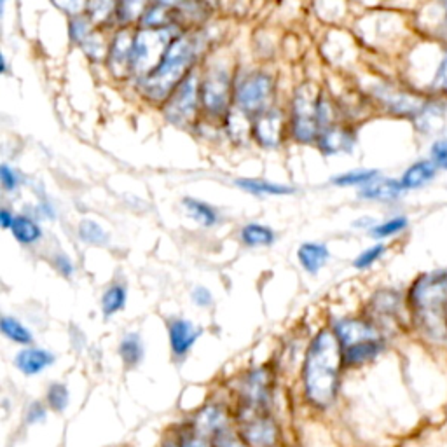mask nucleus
I'll use <instances>...</instances> for the list:
<instances>
[{"mask_svg":"<svg viewBox=\"0 0 447 447\" xmlns=\"http://www.w3.org/2000/svg\"><path fill=\"white\" fill-rule=\"evenodd\" d=\"M342 348L335 334L322 330L311 341L304 360L303 381L307 400L318 407L330 406L337 391Z\"/></svg>","mask_w":447,"mask_h":447,"instance_id":"f257e3e1","label":"nucleus"},{"mask_svg":"<svg viewBox=\"0 0 447 447\" xmlns=\"http://www.w3.org/2000/svg\"><path fill=\"white\" fill-rule=\"evenodd\" d=\"M198 44L191 37H175L161 58L159 65L145 77L144 90L150 98H164L177 90L180 83L189 75L192 61L198 51Z\"/></svg>","mask_w":447,"mask_h":447,"instance_id":"f03ea898","label":"nucleus"},{"mask_svg":"<svg viewBox=\"0 0 447 447\" xmlns=\"http://www.w3.org/2000/svg\"><path fill=\"white\" fill-rule=\"evenodd\" d=\"M323 122L325 105H322V96H313L310 91H298L292 107V135L303 144H310L322 135Z\"/></svg>","mask_w":447,"mask_h":447,"instance_id":"7ed1b4c3","label":"nucleus"},{"mask_svg":"<svg viewBox=\"0 0 447 447\" xmlns=\"http://www.w3.org/2000/svg\"><path fill=\"white\" fill-rule=\"evenodd\" d=\"M175 37L169 36L168 28L144 30L133 38L131 53V68L137 74H150L159 65L161 58L167 53L168 46ZM145 75V77H147Z\"/></svg>","mask_w":447,"mask_h":447,"instance_id":"20e7f679","label":"nucleus"},{"mask_svg":"<svg viewBox=\"0 0 447 447\" xmlns=\"http://www.w3.org/2000/svg\"><path fill=\"white\" fill-rule=\"evenodd\" d=\"M273 96V79L265 74L248 75L236 88L238 109L248 115H259L265 112Z\"/></svg>","mask_w":447,"mask_h":447,"instance_id":"39448f33","label":"nucleus"},{"mask_svg":"<svg viewBox=\"0 0 447 447\" xmlns=\"http://www.w3.org/2000/svg\"><path fill=\"white\" fill-rule=\"evenodd\" d=\"M240 437L246 446L273 447L278 438V428L264 412L240 411Z\"/></svg>","mask_w":447,"mask_h":447,"instance_id":"423d86ee","label":"nucleus"},{"mask_svg":"<svg viewBox=\"0 0 447 447\" xmlns=\"http://www.w3.org/2000/svg\"><path fill=\"white\" fill-rule=\"evenodd\" d=\"M198 80L192 74H189L182 83L177 86V90L173 91L172 96L168 100L167 107V115L169 121L175 122H184L194 115L196 105H198Z\"/></svg>","mask_w":447,"mask_h":447,"instance_id":"0eeeda50","label":"nucleus"},{"mask_svg":"<svg viewBox=\"0 0 447 447\" xmlns=\"http://www.w3.org/2000/svg\"><path fill=\"white\" fill-rule=\"evenodd\" d=\"M271 395V377L265 369H257L245 377L241 386V411L265 412Z\"/></svg>","mask_w":447,"mask_h":447,"instance_id":"6e6552de","label":"nucleus"},{"mask_svg":"<svg viewBox=\"0 0 447 447\" xmlns=\"http://www.w3.org/2000/svg\"><path fill=\"white\" fill-rule=\"evenodd\" d=\"M229 77L221 68L206 75L205 83L199 88L203 107L211 114H222L229 98Z\"/></svg>","mask_w":447,"mask_h":447,"instance_id":"1a4fd4ad","label":"nucleus"},{"mask_svg":"<svg viewBox=\"0 0 447 447\" xmlns=\"http://www.w3.org/2000/svg\"><path fill=\"white\" fill-rule=\"evenodd\" d=\"M411 294L419 310H433L447 300V276H426L416 283Z\"/></svg>","mask_w":447,"mask_h":447,"instance_id":"9d476101","label":"nucleus"},{"mask_svg":"<svg viewBox=\"0 0 447 447\" xmlns=\"http://www.w3.org/2000/svg\"><path fill=\"white\" fill-rule=\"evenodd\" d=\"M252 135L264 149L278 147L281 142V115L276 110H265L256 115Z\"/></svg>","mask_w":447,"mask_h":447,"instance_id":"9b49d317","label":"nucleus"},{"mask_svg":"<svg viewBox=\"0 0 447 447\" xmlns=\"http://www.w3.org/2000/svg\"><path fill=\"white\" fill-rule=\"evenodd\" d=\"M168 332H169V345H172L173 353L177 357H184L189 349L192 348L198 337L201 335V330L196 329L189 320L177 318L172 320L168 323Z\"/></svg>","mask_w":447,"mask_h":447,"instance_id":"f8f14e48","label":"nucleus"},{"mask_svg":"<svg viewBox=\"0 0 447 447\" xmlns=\"http://www.w3.org/2000/svg\"><path fill=\"white\" fill-rule=\"evenodd\" d=\"M334 334L342 349L358 345V342L377 339L372 327L364 322H358V320H341V322L335 323Z\"/></svg>","mask_w":447,"mask_h":447,"instance_id":"ddd939ff","label":"nucleus"},{"mask_svg":"<svg viewBox=\"0 0 447 447\" xmlns=\"http://www.w3.org/2000/svg\"><path fill=\"white\" fill-rule=\"evenodd\" d=\"M55 364V354L42 348H25L14 357V365L25 376H36Z\"/></svg>","mask_w":447,"mask_h":447,"instance_id":"4468645a","label":"nucleus"},{"mask_svg":"<svg viewBox=\"0 0 447 447\" xmlns=\"http://www.w3.org/2000/svg\"><path fill=\"white\" fill-rule=\"evenodd\" d=\"M131 53H133V38L126 32H119L112 41L109 53L110 70L117 77L131 68Z\"/></svg>","mask_w":447,"mask_h":447,"instance_id":"2eb2a0df","label":"nucleus"},{"mask_svg":"<svg viewBox=\"0 0 447 447\" xmlns=\"http://www.w3.org/2000/svg\"><path fill=\"white\" fill-rule=\"evenodd\" d=\"M402 191H406L402 186V182L393 179H374L372 182L365 184L360 189V198L365 199H374V201H393V199L399 198L402 194Z\"/></svg>","mask_w":447,"mask_h":447,"instance_id":"dca6fc26","label":"nucleus"},{"mask_svg":"<svg viewBox=\"0 0 447 447\" xmlns=\"http://www.w3.org/2000/svg\"><path fill=\"white\" fill-rule=\"evenodd\" d=\"M298 259L304 271L310 273V275H317L329 261V248L323 243H303L298 250Z\"/></svg>","mask_w":447,"mask_h":447,"instance_id":"f3484780","label":"nucleus"},{"mask_svg":"<svg viewBox=\"0 0 447 447\" xmlns=\"http://www.w3.org/2000/svg\"><path fill=\"white\" fill-rule=\"evenodd\" d=\"M11 234L21 245H33L42 238L41 226L28 215H14Z\"/></svg>","mask_w":447,"mask_h":447,"instance_id":"a211bd4d","label":"nucleus"},{"mask_svg":"<svg viewBox=\"0 0 447 447\" xmlns=\"http://www.w3.org/2000/svg\"><path fill=\"white\" fill-rule=\"evenodd\" d=\"M383 345L377 339H371V341L358 342V345L349 346V348L342 349V362L346 365H362L365 362L372 360L377 353L381 352Z\"/></svg>","mask_w":447,"mask_h":447,"instance_id":"6ab92c4d","label":"nucleus"},{"mask_svg":"<svg viewBox=\"0 0 447 447\" xmlns=\"http://www.w3.org/2000/svg\"><path fill=\"white\" fill-rule=\"evenodd\" d=\"M435 172H437V167L433 164V161H418L411 168H407L400 182H402L404 189H418L430 182L435 177Z\"/></svg>","mask_w":447,"mask_h":447,"instance_id":"aec40b11","label":"nucleus"},{"mask_svg":"<svg viewBox=\"0 0 447 447\" xmlns=\"http://www.w3.org/2000/svg\"><path fill=\"white\" fill-rule=\"evenodd\" d=\"M320 149L325 150L327 154H337L342 150L352 149V138H349L348 131L341 128H330L323 130L322 135L318 137Z\"/></svg>","mask_w":447,"mask_h":447,"instance_id":"412c9836","label":"nucleus"},{"mask_svg":"<svg viewBox=\"0 0 447 447\" xmlns=\"http://www.w3.org/2000/svg\"><path fill=\"white\" fill-rule=\"evenodd\" d=\"M238 187H241L243 191L252 192V194H268V196H287L295 192L294 187L288 186H280V184L273 182H264V180L257 179H238L236 182Z\"/></svg>","mask_w":447,"mask_h":447,"instance_id":"4be33fe9","label":"nucleus"},{"mask_svg":"<svg viewBox=\"0 0 447 447\" xmlns=\"http://www.w3.org/2000/svg\"><path fill=\"white\" fill-rule=\"evenodd\" d=\"M246 246H269L275 243V231L262 224H246L240 233Z\"/></svg>","mask_w":447,"mask_h":447,"instance_id":"5701e85b","label":"nucleus"},{"mask_svg":"<svg viewBox=\"0 0 447 447\" xmlns=\"http://www.w3.org/2000/svg\"><path fill=\"white\" fill-rule=\"evenodd\" d=\"M119 354L126 367H137L144 358V345H142L140 335L135 332L126 334L119 345Z\"/></svg>","mask_w":447,"mask_h":447,"instance_id":"b1692460","label":"nucleus"},{"mask_svg":"<svg viewBox=\"0 0 447 447\" xmlns=\"http://www.w3.org/2000/svg\"><path fill=\"white\" fill-rule=\"evenodd\" d=\"M224 425H226V416H224L221 407L217 406L205 407L196 419V428L201 433L215 435L219 430L224 428Z\"/></svg>","mask_w":447,"mask_h":447,"instance_id":"393cba45","label":"nucleus"},{"mask_svg":"<svg viewBox=\"0 0 447 447\" xmlns=\"http://www.w3.org/2000/svg\"><path fill=\"white\" fill-rule=\"evenodd\" d=\"M184 206H186L189 217L194 219V221L198 224H201V226L211 227V226H215L219 221L217 211H215L210 205H206V203L199 201V199L184 198Z\"/></svg>","mask_w":447,"mask_h":447,"instance_id":"a878e982","label":"nucleus"},{"mask_svg":"<svg viewBox=\"0 0 447 447\" xmlns=\"http://www.w3.org/2000/svg\"><path fill=\"white\" fill-rule=\"evenodd\" d=\"M126 298H128V295H126L125 285L121 283L110 285L102 298V311L103 315H105V318L122 311V307H125L126 304Z\"/></svg>","mask_w":447,"mask_h":447,"instance_id":"bb28decb","label":"nucleus"},{"mask_svg":"<svg viewBox=\"0 0 447 447\" xmlns=\"http://www.w3.org/2000/svg\"><path fill=\"white\" fill-rule=\"evenodd\" d=\"M379 173L376 169H353V172H346L341 173V175L332 177L330 182L337 187H353V186H360L364 187L365 184L372 182L374 179H377Z\"/></svg>","mask_w":447,"mask_h":447,"instance_id":"cd10ccee","label":"nucleus"},{"mask_svg":"<svg viewBox=\"0 0 447 447\" xmlns=\"http://www.w3.org/2000/svg\"><path fill=\"white\" fill-rule=\"evenodd\" d=\"M0 329H2V334L6 335L7 339L19 342V345H30V342L33 341L32 332H30V330L16 318L4 317L0 320Z\"/></svg>","mask_w":447,"mask_h":447,"instance_id":"c85d7f7f","label":"nucleus"},{"mask_svg":"<svg viewBox=\"0 0 447 447\" xmlns=\"http://www.w3.org/2000/svg\"><path fill=\"white\" fill-rule=\"evenodd\" d=\"M88 18L95 25L109 21L114 13H117V2L115 0H88L86 4Z\"/></svg>","mask_w":447,"mask_h":447,"instance_id":"c756f323","label":"nucleus"},{"mask_svg":"<svg viewBox=\"0 0 447 447\" xmlns=\"http://www.w3.org/2000/svg\"><path fill=\"white\" fill-rule=\"evenodd\" d=\"M79 238L84 243H90V245H105L109 241V234L103 231V227L95 221H80L79 224Z\"/></svg>","mask_w":447,"mask_h":447,"instance_id":"7c9ffc66","label":"nucleus"},{"mask_svg":"<svg viewBox=\"0 0 447 447\" xmlns=\"http://www.w3.org/2000/svg\"><path fill=\"white\" fill-rule=\"evenodd\" d=\"M147 0H119L117 2V16L122 23H131L145 14Z\"/></svg>","mask_w":447,"mask_h":447,"instance_id":"2f4dec72","label":"nucleus"},{"mask_svg":"<svg viewBox=\"0 0 447 447\" xmlns=\"http://www.w3.org/2000/svg\"><path fill=\"white\" fill-rule=\"evenodd\" d=\"M48 406L56 412H63L67 409L68 388L63 383H53L48 388Z\"/></svg>","mask_w":447,"mask_h":447,"instance_id":"473e14b6","label":"nucleus"},{"mask_svg":"<svg viewBox=\"0 0 447 447\" xmlns=\"http://www.w3.org/2000/svg\"><path fill=\"white\" fill-rule=\"evenodd\" d=\"M407 219L406 217H395L390 219V221L379 224V226H374L371 227V236L372 238H388L393 236V234L400 233L407 227Z\"/></svg>","mask_w":447,"mask_h":447,"instance_id":"72a5a7b5","label":"nucleus"},{"mask_svg":"<svg viewBox=\"0 0 447 447\" xmlns=\"http://www.w3.org/2000/svg\"><path fill=\"white\" fill-rule=\"evenodd\" d=\"M384 245H374V246H371V248H367V250H364V252L360 253V256L357 257V259H354V262H353V265L357 269H367V268H371V265L374 264V262H376L377 259H381V256H383L384 253Z\"/></svg>","mask_w":447,"mask_h":447,"instance_id":"f704fd0d","label":"nucleus"},{"mask_svg":"<svg viewBox=\"0 0 447 447\" xmlns=\"http://www.w3.org/2000/svg\"><path fill=\"white\" fill-rule=\"evenodd\" d=\"M0 182H2V187L6 192H14L19 187V175L16 173V169H13L9 164L4 163L0 167Z\"/></svg>","mask_w":447,"mask_h":447,"instance_id":"c9c22d12","label":"nucleus"},{"mask_svg":"<svg viewBox=\"0 0 447 447\" xmlns=\"http://www.w3.org/2000/svg\"><path fill=\"white\" fill-rule=\"evenodd\" d=\"M211 446L214 447H245L236 437H234L233 433H231V431H227L224 428L219 430L215 435H211Z\"/></svg>","mask_w":447,"mask_h":447,"instance_id":"e433bc0d","label":"nucleus"},{"mask_svg":"<svg viewBox=\"0 0 447 447\" xmlns=\"http://www.w3.org/2000/svg\"><path fill=\"white\" fill-rule=\"evenodd\" d=\"M431 161L437 168L447 169V138L435 142L431 147Z\"/></svg>","mask_w":447,"mask_h":447,"instance_id":"4c0bfd02","label":"nucleus"},{"mask_svg":"<svg viewBox=\"0 0 447 447\" xmlns=\"http://www.w3.org/2000/svg\"><path fill=\"white\" fill-rule=\"evenodd\" d=\"M51 2H53V6H56L58 9L63 11V13L75 16V14H79L80 11L86 9L88 0H51Z\"/></svg>","mask_w":447,"mask_h":447,"instance_id":"58836bf2","label":"nucleus"},{"mask_svg":"<svg viewBox=\"0 0 447 447\" xmlns=\"http://www.w3.org/2000/svg\"><path fill=\"white\" fill-rule=\"evenodd\" d=\"M53 259H55L53 264H55L58 273H61L65 278H72V276H74V264H72L70 257L65 256V253H56Z\"/></svg>","mask_w":447,"mask_h":447,"instance_id":"ea45409f","label":"nucleus"},{"mask_svg":"<svg viewBox=\"0 0 447 447\" xmlns=\"http://www.w3.org/2000/svg\"><path fill=\"white\" fill-rule=\"evenodd\" d=\"M191 298H192V303L198 304L199 307L210 306L211 299H214V298H211V292L208 290L206 287H196L194 290H192Z\"/></svg>","mask_w":447,"mask_h":447,"instance_id":"a19ab883","label":"nucleus"},{"mask_svg":"<svg viewBox=\"0 0 447 447\" xmlns=\"http://www.w3.org/2000/svg\"><path fill=\"white\" fill-rule=\"evenodd\" d=\"M46 419V409L42 404H32V406L28 407V412H26V423L28 425H36V423H41Z\"/></svg>","mask_w":447,"mask_h":447,"instance_id":"79ce46f5","label":"nucleus"},{"mask_svg":"<svg viewBox=\"0 0 447 447\" xmlns=\"http://www.w3.org/2000/svg\"><path fill=\"white\" fill-rule=\"evenodd\" d=\"M433 86L437 88V90L447 91V56L444 58V60H442L441 67H438V72H437V77H435Z\"/></svg>","mask_w":447,"mask_h":447,"instance_id":"37998d69","label":"nucleus"},{"mask_svg":"<svg viewBox=\"0 0 447 447\" xmlns=\"http://www.w3.org/2000/svg\"><path fill=\"white\" fill-rule=\"evenodd\" d=\"M13 221H14V215L11 214L9 210H6V208H4V210L0 211V224H2L4 229H11V226H13Z\"/></svg>","mask_w":447,"mask_h":447,"instance_id":"c03bdc74","label":"nucleus"},{"mask_svg":"<svg viewBox=\"0 0 447 447\" xmlns=\"http://www.w3.org/2000/svg\"><path fill=\"white\" fill-rule=\"evenodd\" d=\"M182 447H208V444H205L203 441H199V438H191V441L184 442Z\"/></svg>","mask_w":447,"mask_h":447,"instance_id":"a18cd8bd","label":"nucleus"},{"mask_svg":"<svg viewBox=\"0 0 447 447\" xmlns=\"http://www.w3.org/2000/svg\"><path fill=\"white\" fill-rule=\"evenodd\" d=\"M177 0H157V4H159V6H164V7H168V6H173V4H175Z\"/></svg>","mask_w":447,"mask_h":447,"instance_id":"49530a36","label":"nucleus"},{"mask_svg":"<svg viewBox=\"0 0 447 447\" xmlns=\"http://www.w3.org/2000/svg\"><path fill=\"white\" fill-rule=\"evenodd\" d=\"M446 11H447V0H446Z\"/></svg>","mask_w":447,"mask_h":447,"instance_id":"de8ad7c7","label":"nucleus"}]
</instances>
